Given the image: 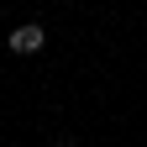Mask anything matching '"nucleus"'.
Instances as JSON below:
<instances>
[{"label": "nucleus", "mask_w": 147, "mask_h": 147, "mask_svg": "<svg viewBox=\"0 0 147 147\" xmlns=\"http://www.w3.org/2000/svg\"><path fill=\"white\" fill-rule=\"evenodd\" d=\"M37 47H42V26H16L11 32V53L26 58V53H37Z\"/></svg>", "instance_id": "f257e3e1"}]
</instances>
